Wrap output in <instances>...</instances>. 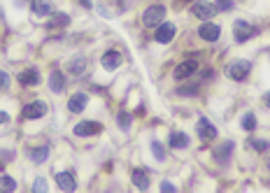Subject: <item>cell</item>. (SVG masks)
I'll use <instances>...</instances> for the list:
<instances>
[{
  "instance_id": "1",
  "label": "cell",
  "mask_w": 270,
  "mask_h": 193,
  "mask_svg": "<svg viewBox=\"0 0 270 193\" xmlns=\"http://www.w3.org/2000/svg\"><path fill=\"white\" fill-rule=\"evenodd\" d=\"M249 70H252V63L249 61H233L226 65V75H228L233 82H242V79H247Z\"/></svg>"
},
{
  "instance_id": "2",
  "label": "cell",
  "mask_w": 270,
  "mask_h": 193,
  "mask_svg": "<svg viewBox=\"0 0 270 193\" xmlns=\"http://www.w3.org/2000/svg\"><path fill=\"white\" fill-rule=\"evenodd\" d=\"M163 16H165V7H163V5H152V7H147V12L142 14V23H145L147 28H154V26H161Z\"/></svg>"
},
{
  "instance_id": "3",
  "label": "cell",
  "mask_w": 270,
  "mask_h": 193,
  "mask_svg": "<svg viewBox=\"0 0 270 193\" xmlns=\"http://www.w3.org/2000/svg\"><path fill=\"white\" fill-rule=\"evenodd\" d=\"M191 12L198 16V19H205V21H210V19H212V16L219 12V7H216L215 2H205V0H198V2H193V5H191Z\"/></svg>"
},
{
  "instance_id": "4",
  "label": "cell",
  "mask_w": 270,
  "mask_h": 193,
  "mask_svg": "<svg viewBox=\"0 0 270 193\" xmlns=\"http://www.w3.org/2000/svg\"><path fill=\"white\" fill-rule=\"evenodd\" d=\"M103 126L98 124V121H79L75 128H72V133L77 135V138H91V135H96V133H101Z\"/></svg>"
},
{
  "instance_id": "5",
  "label": "cell",
  "mask_w": 270,
  "mask_h": 193,
  "mask_svg": "<svg viewBox=\"0 0 270 193\" xmlns=\"http://www.w3.org/2000/svg\"><path fill=\"white\" fill-rule=\"evenodd\" d=\"M233 35H235V40L238 42H245V40H249L252 35H254V26L249 21H242V19H238V21L233 23Z\"/></svg>"
},
{
  "instance_id": "6",
  "label": "cell",
  "mask_w": 270,
  "mask_h": 193,
  "mask_svg": "<svg viewBox=\"0 0 270 193\" xmlns=\"http://www.w3.org/2000/svg\"><path fill=\"white\" fill-rule=\"evenodd\" d=\"M45 114H47V105L42 100H35V102H31V105H26V107L21 109L23 119H42Z\"/></svg>"
},
{
  "instance_id": "7",
  "label": "cell",
  "mask_w": 270,
  "mask_h": 193,
  "mask_svg": "<svg viewBox=\"0 0 270 193\" xmlns=\"http://www.w3.org/2000/svg\"><path fill=\"white\" fill-rule=\"evenodd\" d=\"M56 184H58L61 191L72 193L75 189H77V179H75L72 172H58V175H56Z\"/></svg>"
},
{
  "instance_id": "8",
  "label": "cell",
  "mask_w": 270,
  "mask_h": 193,
  "mask_svg": "<svg viewBox=\"0 0 270 193\" xmlns=\"http://www.w3.org/2000/svg\"><path fill=\"white\" fill-rule=\"evenodd\" d=\"M198 35H201L205 42H216V40H219V35H221V28H219L216 23H212V21H205L201 26Z\"/></svg>"
},
{
  "instance_id": "9",
  "label": "cell",
  "mask_w": 270,
  "mask_h": 193,
  "mask_svg": "<svg viewBox=\"0 0 270 193\" xmlns=\"http://www.w3.org/2000/svg\"><path fill=\"white\" fill-rule=\"evenodd\" d=\"M175 33H177V28H175V23H161V26H156V42H161V45H165V42H170V40L175 38Z\"/></svg>"
},
{
  "instance_id": "10",
  "label": "cell",
  "mask_w": 270,
  "mask_h": 193,
  "mask_svg": "<svg viewBox=\"0 0 270 193\" xmlns=\"http://www.w3.org/2000/svg\"><path fill=\"white\" fill-rule=\"evenodd\" d=\"M198 70V63L196 61H184V63H179L177 68H175V79H186V77H191L193 72Z\"/></svg>"
},
{
  "instance_id": "11",
  "label": "cell",
  "mask_w": 270,
  "mask_h": 193,
  "mask_svg": "<svg viewBox=\"0 0 270 193\" xmlns=\"http://www.w3.org/2000/svg\"><path fill=\"white\" fill-rule=\"evenodd\" d=\"M198 135H201V140H205V142L216 138V128L210 124V119H198Z\"/></svg>"
},
{
  "instance_id": "12",
  "label": "cell",
  "mask_w": 270,
  "mask_h": 193,
  "mask_svg": "<svg viewBox=\"0 0 270 193\" xmlns=\"http://www.w3.org/2000/svg\"><path fill=\"white\" fill-rule=\"evenodd\" d=\"M101 63H103V68L112 72V70H116L121 65V54H119V51H108V54H103Z\"/></svg>"
},
{
  "instance_id": "13",
  "label": "cell",
  "mask_w": 270,
  "mask_h": 193,
  "mask_svg": "<svg viewBox=\"0 0 270 193\" xmlns=\"http://www.w3.org/2000/svg\"><path fill=\"white\" fill-rule=\"evenodd\" d=\"M189 135L186 133H179V131H175V133H170V138H168V145L172 149H186L189 147Z\"/></svg>"
},
{
  "instance_id": "14",
  "label": "cell",
  "mask_w": 270,
  "mask_h": 193,
  "mask_svg": "<svg viewBox=\"0 0 270 193\" xmlns=\"http://www.w3.org/2000/svg\"><path fill=\"white\" fill-rule=\"evenodd\" d=\"M33 14L35 16H49L54 14V5L49 2V0H33Z\"/></svg>"
},
{
  "instance_id": "15",
  "label": "cell",
  "mask_w": 270,
  "mask_h": 193,
  "mask_svg": "<svg viewBox=\"0 0 270 193\" xmlns=\"http://www.w3.org/2000/svg\"><path fill=\"white\" fill-rule=\"evenodd\" d=\"M86 93H75L72 98L68 100V107H70V112H75V114H79V112H84L86 109Z\"/></svg>"
},
{
  "instance_id": "16",
  "label": "cell",
  "mask_w": 270,
  "mask_h": 193,
  "mask_svg": "<svg viewBox=\"0 0 270 193\" xmlns=\"http://www.w3.org/2000/svg\"><path fill=\"white\" fill-rule=\"evenodd\" d=\"M49 89L54 93H61L65 89V75H63L61 70H54L52 75H49Z\"/></svg>"
},
{
  "instance_id": "17",
  "label": "cell",
  "mask_w": 270,
  "mask_h": 193,
  "mask_svg": "<svg viewBox=\"0 0 270 193\" xmlns=\"http://www.w3.org/2000/svg\"><path fill=\"white\" fill-rule=\"evenodd\" d=\"M19 82H21V86H35L40 82V75L35 68H28L23 70L21 75H19Z\"/></svg>"
},
{
  "instance_id": "18",
  "label": "cell",
  "mask_w": 270,
  "mask_h": 193,
  "mask_svg": "<svg viewBox=\"0 0 270 193\" xmlns=\"http://www.w3.org/2000/svg\"><path fill=\"white\" fill-rule=\"evenodd\" d=\"M131 179H133V184L138 186L140 191H147V189H149V177H147V172L145 170H133L131 172Z\"/></svg>"
},
{
  "instance_id": "19",
  "label": "cell",
  "mask_w": 270,
  "mask_h": 193,
  "mask_svg": "<svg viewBox=\"0 0 270 193\" xmlns=\"http://www.w3.org/2000/svg\"><path fill=\"white\" fill-rule=\"evenodd\" d=\"M233 147H235V145H233V140H228V142H224V145H221V147H219V149H216V151H215L216 161H219V163H226V161H228V158H231V151H233Z\"/></svg>"
},
{
  "instance_id": "20",
  "label": "cell",
  "mask_w": 270,
  "mask_h": 193,
  "mask_svg": "<svg viewBox=\"0 0 270 193\" xmlns=\"http://www.w3.org/2000/svg\"><path fill=\"white\" fill-rule=\"evenodd\" d=\"M68 70L72 72V75H77V77H79V75H84V72H86V58H84V56L72 58V61L68 63Z\"/></svg>"
},
{
  "instance_id": "21",
  "label": "cell",
  "mask_w": 270,
  "mask_h": 193,
  "mask_svg": "<svg viewBox=\"0 0 270 193\" xmlns=\"http://www.w3.org/2000/svg\"><path fill=\"white\" fill-rule=\"evenodd\" d=\"M28 156H31V161L33 163H45L47 161V156H49V147H38V149H31L28 151Z\"/></svg>"
},
{
  "instance_id": "22",
  "label": "cell",
  "mask_w": 270,
  "mask_h": 193,
  "mask_svg": "<svg viewBox=\"0 0 270 193\" xmlns=\"http://www.w3.org/2000/svg\"><path fill=\"white\" fill-rule=\"evenodd\" d=\"M68 26H70V16L63 14V12L61 14H54L52 16V21H49V28H61L63 31V28H68Z\"/></svg>"
},
{
  "instance_id": "23",
  "label": "cell",
  "mask_w": 270,
  "mask_h": 193,
  "mask_svg": "<svg viewBox=\"0 0 270 193\" xmlns=\"http://www.w3.org/2000/svg\"><path fill=\"white\" fill-rule=\"evenodd\" d=\"M0 191H7V193L16 191V182L12 177H7V175H2L0 177Z\"/></svg>"
},
{
  "instance_id": "24",
  "label": "cell",
  "mask_w": 270,
  "mask_h": 193,
  "mask_svg": "<svg viewBox=\"0 0 270 193\" xmlns=\"http://www.w3.org/2000/svg\"><path fill=\"white\" fill-rule=\"evenodd\" d=\"M242 128H245V131H254L256 128V116L252 114V112H247V114L242 116Z\"/></svg>"
},
{
  "instance_id": "25",
  "label": "cell",
  "mask_w": 270,
  "mask_h": 193,
  "mask_svg": "<svg viewBox=\"0 0 270 193\" xmlns=\"http://www.w3.org/2000/svg\"><path fill=\"white\" fill-rule=\"evenodd\" d=\"M152 154L156 156V161H165V149H163L161 142H152Z\"/></svg>"
},
{
  "instance_id": "26",
  "label": "cell",
  "mask_w": 270,
  "mask_h": 193,
  "mask_svg": "<svg viewBox=\"0 0 270 193\" xmlns=\"http://www.w3.org/2000/svg\"><path fill=\"white\" fill-rule=\"evenodd\" d=\"M47 191V179L45 177H38L33 182V193H45Z\"/></svg>"
},
{
  "instance_id": "27",
  "label": "cell",
  "mask_w": 270,
  "mask_h": 193,
  "mask_svg": "<svg viewBox=\"0 0 270 193\" xmlns=\"http://www.w3.org/2000/svg\"><path fill=\"white\" fill-rule=\"evenodd\" d=\"M119 126H121L124 131H128V128H131V114L121 112V114H119Z\"/></svg>"
},
{
  "instance_id": "28",
  "label": "cell",
  "mask_w": 270,
  "mask_h": 193,
  "mask_svg": "<svg viewBox=\"0 0 270 193\" xmlns=\"http://www.w3.org/2000/svg\"><path fill=\"white\" fill-rule=\"evenodd\" d=\"M216 7L224 9V12H228V9H233V0H215Z\"/></svg>"
},
{
  "instance_id": "29",
  "label": "cell",
  "mask_w": 270,
  "mask_h": 193,
  "mask_svg": "<svg viewBox=\"0 0 270 193\" xmlns=\"http://www.w3.org/2000/svg\"><path fill=\"white\" fill-rule=\"evenodd\" d=\"M9 86V77H7V72H0V89H7Z\"/></svg>"
},
{
  "instance_id": "30",
  "label": "cell",
  "mask_w": 270,
  "mask_h": 193,
  "mask_svg": "<svg viewBox=\"0 0 270 193\" xmlns=\"http://www.w3.org/2000/svg\"><path fill=\"white\" fill-rule=\"evenodd\" d=\"M12 156H14V151H0V163L12 161Z\"/></svg>"
},
{
  "instance_id": "31",
  "label": "cell",
  "mask_w": 270,
  "mask_h": 193,
  "mask_svg": "<svg viewBox=\"0 0 270 193\" xmlns=\"http://www.w3.org/2000/svg\"><path fill=\"white\" fill-rule=\"evenodd\" d=\"M161 191H163V193H175V184H170V182H163V184H161Z\"/></svg>"
},
{
  "instance_id": "32",
  "label": "cell",
  "mask_w": 270,
  "mask_h": 193,
  "mask_svg": "<svg viewBox=\"0 0 270 193\" xmlns=\"http://www.w3.org/2000/svg\"><path fill=\"white\" fill-rule=\"evenodd\" d=\"M252 145H254V147H256V149H259V151H266V149H268V147H270L268 142H259V140H254V142H252Z\"/></svg>"
},
{
  "instance_id": "33",
  "label": "cell",
  "mask_w": 270,
  "mask_h": 193,
  "mask_svg": "<svg viewBox=\"0 0 270 193\" xmlns=\"http://www.w3.org/2000/svg\"><path fill=\"white\" fill-rule=\"evenodd\" d=\"M9 121V114L7 112H0V124H7Z\"/></svg>"
},
{
  "instance_id": "34",
  "label": "cell",
  "mask_w": 270,
  "mask_h": 193,
  "mask_svg": "<svg viewBox=\"0 0 270 193\" xmlns=\"http://www.w3.org/2000/svg\"><path fill=\"white\" fill-rule=\"evenodd\" d=\"M263 100H266V105H268V107H270V91L266 93V98H263Z\"/></svg>"
},
{
  "instance_id": "35",
  "label": "cell",
  "mask_w": 270,
  "mask_h": 193,
  "mask_svg": "<svg viewBox=\"0 0 270 193\" xmlns=\"http://www.w3.org/2000/svg\"><path fill=\"white\" fill-rule=\"evenodd\" d=\"M82 5H84V7H91V0H82Z\"/></svg>"
},
{
  "instance_id": "36",
  "label": "cell",
  "mask_w": 270,
  "mask_h": 193,
  "mask_svg": "<svg viewBox=\"0 0 270 193\" xmlns=\"http://www.w3.org/2000/svg\"><path fill=\"white\" fill-rule=\"evenodd\" d=\"M268 170H270V158H268Z\"/></svg>"
}]
</instances>
